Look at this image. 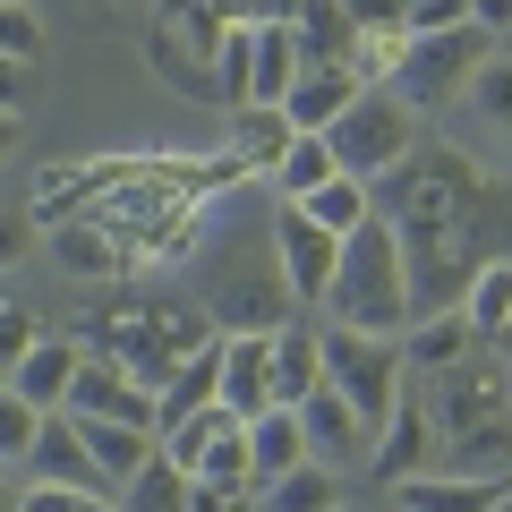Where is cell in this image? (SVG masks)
Wrapping results in <instances>:
<instances>
[{"label":"cell","mask_w":512,"mask_h":512,"mask_svg":"<svg viewBox=\"0 0 512 512\" xmlns=\"http://www.w3.org/2000/svg\"><path fill=\"white\" fill-rule=\"evenodd\" d=\"M77 367H86V342H69V333H43V342L18 359L9 393H18V402H35L43 419H52V410H69V393H77Z\"/></svg>","instance_id":"obj_14"},{"label":"cell","mask_w":512,"mask_h":512,"mask_svg":"<svg viewBox=\"0 0 512 512\" xmlns=\"http://www.w3.org/2000/svg\"><path fill=\"white\" fill-rule=\"evenodd\" d=\"M69 419L154 427V384H146V376H128V367L103 359V350H86V367H77V393H69Z\"/></svg>","instance_id":"obj_10"},{"label":"cell","mask_w":512,"mask_h":512,"mask_svg":"<svg viewBox=\"0 0 512 512\" xmlns=\"http://www.w3.org/2000/svg\"><path fill=\"white\" fill-rule=\"evenodd\" d=\"M299 427H308V461H325V470H359V461L376 453V436L359 427V410H350L333 384H316L308 402H299Z\"/></svg>","instance_id":"obj_13"},{"label":"cell","mask_w":512,"mask_h":512,"mask_svg":"<svg viewBox=\"0 0 512 512\" xmlns=\"http://www.w3.org/2000/svg\"><path fill=\"white\" fill-rule=\"evenodd\" d=\"M188 512H256L248 487H214V478H188Z\"/></svg>","instance_id":"obj_41"},{"label":"cell","mask_w":512,"mask_h":512,"mask_svg":"<svg viewBox=\"0 0 512 512\" xmlns=\"http://www.w3.org/2000/svg\"><path fill=\"white\" fill-rule=\"evenodd\" d=\"M384 512H393V504H384Z\"/></svg>","instance_id":"obj_48"},{"label":"cell","mask_w":512,"mask_h":512,"mask_svg":"<svg viewBox=\"0 0 512 512\" xmlns=\"http://www.w3.org/2000/svg\"><path fill=\"white\" fill-rule=\"evenodd\" d=\"M470 350H478V333H470V316H461V308L419 316V325L402 333V367H410L419 384H427V376H444V367H461Z\"/></svg>","instance_id":"obj_21"},{"label":"cell","mask_w":512,"mask_h":512,"mask_svg":"<svg viewBox=\"0 0 512 512\" xmlns=\"http://www.w3.org/2000/svg\"><path fill=\"white\" fill-rule=\"evenodd\" d=\"M436 470H453V478H512V419L470 427V436H444Z\"/></svg>","instance_id":"obj_25"},{"label":"cell","mask_w":512,"mask_h":512,"mask_svg":"<svg viewBox=\"0 0 512 512\" xmlns=\"http://www.w3.org/2000/svg\"><path fill=\"white\" fill-rule=\"evenodd\" d=\"M222 410L239 427L274 410V333H222Z\"/></svg>","instance_id":"obj_11"},{"label":"cell","mask_w":512,"mask_h":512,"mask_svg":"<svg viewBox=\"0 0 512 512\" xmlns=\"http://www.w3.org/2000/svg\"><path fill=\"white\" fill-rule=\"evenodd\" d=\"M410 384H419V376H410ZM427 419H436V436H470V427L512 419V350L478 342L461 367L427 376Z\"/></svg>","instance_id":"obj_7"},{"label":"cell","mask_w":512,"mask_h":512,"mask_svg":"<svg viewBox=\"0 0 512 512\" xmlns=\"http://www.w3.org/2000/svg\"><path fill=\"white\" fill-rule=\"evenodd\" d=\"M26 239H35V214H0V274L26 256Z\"/></svg>","instance_id":"obj_43"},{"label":"cell","mask_w":512,"mask_h":512,"mask_svg":"<svg viewBox=\"0 0 512 512\" xmlns=\"http://www.w3.org/2000/svg\"><path fill=\"white\" fill-rule=\"evenodd\" d=\"M35 342H43V325H35V308H26L18 291H0V384L18 376V359H26V350H35Z\"/></svg>","instance_id":"obj_33"},{"label":"cell","mask_w":512,"mask_h":512,"mask_svg":"<svg viewBox=\"0 0 512 512\" xmlns=\"http://www.w3.org/2000/svg\"><path fill=\"white\" fill-rule=\"evenodd\" d=\"M94 342H103V359H120L128 376H146L154 393H163V376L180 359H197V350H214V316L197 308V299H128V308H103V325H94Z\"/></svg>","instance_id":"obj_4"},{"label":"cell","mask_w":512,"mask_h":512,"mask_svg":"<svg viewBox=\"0 0 512 512\" xmlns=\"http://www.w3.org/2000/svg\"><path fill=\"white\" fill-rule=\"evenodd\" d=\"M299 52L308 69H350V43H359V18H350V0H299Z\"/></svg>","instance_id":"obj_23"},{"label":"cell","mask_w":512,"mask_h":512,"mask_svg":"<svg viewBox=\"0 0 512 512\" xmlns=\"http://www.w3.org/2000/svg\"><path fill=\"white\" fill-rule=\"evenodd\" d=\"M299 214H308L316 231H333V239H350V231H359L367 214H376V188H367V180H350V171H333V180L316 188V197H299Z\"/></svg>","instance_id":"obj_29"},{"label":"cell","mask_w":512,"mask_h":512,"mask_svg":"<svg viewBox=\"0 0 512 512\" xmlns=\"http://www.w3.org/2000/svg\"><path fill=\"white\" fill-rule=\"evenodd\" d=\"M120 512H188V470H171V461L154 453L146 470L128 478V495H120Z\"/></svg>","instance_id":"obj_32"},{"label":"cell","mask_w":512,"mask_h":512,"mask_svg":"<svg viewBox=\"0 0 512 512\" xmlns=\"http://www.w3.org/2000/svg\"><path fill=\"white\" fill-rule=\"evenodd\" d=\"M274 256H282V282H291V299H299L308 316H325L333 274H342V239L316 231L299 205H274Z\"/></svg>","instance_id":"obj_9"},{"label":"cell","mask_w":512,"mask_h":512,"mask_svg":"<svg viewBox=\"0 0 512 512\" xmlns=\"http://www.w3.org/2000/svg\"><path fill=\"white\" fill-rule=\"evenodd\" d=\"M35 86H43V69H35V60H9V52H0V111H9V120H18V111L35 103Z\"/></svg>","instance_id":"obj_40"},{"label":"cell","mask_w":512,"mask_h":512,"mask_svg":"<svg viewBox=\"0 0 512 512\" xmlns=\"http://www.w3.org/2000/svg\"><path fill=\"white\" fill-rule=\"evenodd\" d=\"M342 512H350V504H342Z\"/></svg>","instance_id":"obj_49"},{"label":"cell","mask_w":512,"mask_h":512,"mask_svg":"<svg viewBox=\"0 0 512 512\" xmlns=\"http://www.w3.org/2000/svg\"><path fill=\"white\" fill-rule=\"evenodd\" d=\"M461 316H470L478 342H495V350L512 342V256H487V265L470 274V291H461Z\"/></svg>","instance_id":"obj_24"},{"label":"cell","mask_w":512,"mask_h":512,"mask_svg":"<svg viewBox=\"0 0 512 512\" xmlns=\"http://www.w3.org/2000/svg\"><path fill=\"white\" fill-rule=\"evenodd\" d=\"M197 299L214 316V333H282L291 316H308L282 282V256H274V222L265 231H222L197 265Z\"/></svg>","instance_id":"obj_1"},{"label":"cell","mask_w":512,"mask_h":512,"mask_svg":"<svg viewBox=\"0 0 512 512\" xmlns=\"http://www.w3.org/2000/svg\"><path fill=\"white\" fill-rule=\"evenodd\" d=\"M231 427H239V419H231V410H222V402H214V410H197V419L163 427V461H171V470H188V478H197V461L214 453V444L231 436Z\"/></svg>","instance_id":"obj_31"},{"label":"cell","mask_w":512,"mask_h":512,"mask_svg":"<svg viewBox=\"0 0 512 512\" xmlns=\"http://www.w3.org/2000/svg\"><path fill=\"white\" fill-rule=\"evenodd\" d=\"M0 52H9V60H35V52H43V26H35V9H26V0H9V9H0Z\"/></svg>","instance_id":"obj_39"},{"label":"cell","mask_w":512,"mask_h":512,"mask_svg":"<svg viewBox=\"0 0 512 512\" xmlns=\"http://www.w3.org/2000/svg\"><path fill=\"white\" fill-rule=\"evenodd\" d=\"M299 69H308L299 26H291V18H256V94H248V111H256V103L282 111V94L299 86Z\"/></svg>","instance_id":"obj_22"},{"label":"cell","mask_w":512,"mask_h":512,"mask_svg":"<svg viewBox=\"0 0 512 512\" xmlns=\"http://www.w3.org/2000/svg\"><path fill=\"white\" fill-rule=\"evenodd\" d=\"M325 384V325L316 316H291L274 333V410H299Z\"/></svg>","instance_id":"obj_16"},{"label":"cell","mask_w":512,"mask_h":512,"mask_svg":"<svg viewBox=\"0 0 512 512\" xmlns=\"http://www.w3.org/2000/svg\"><path fill=\"white\" fill-rule=\"evenodd\" d=\"M495 512H512V487H504V495H495Z\"/></svg>","instance_id":"obj_46"},{"label":"cell","mask_w":512,"mask_h":512,"mask_svg":"<svg viewBox=\"0 0 512 512\" xmlns=\"http://www.w3.org/2000/svg\"><path fill=\"white\" fill-rule=\"evenodd\" d=\"M470 103H478V111H487V120H495V128H512V52H495V60H487V69H478V77H470Z\"/></svg>","instance_id":"obj_36"},{"label":"cell","mask_w":512,"mask_h":512,"mask_svg":"<svg viewBox=\"0 0 512 512\" xmlns=\"http://www.w3.org/2000/svg\"><path fill=\"white\" fill-rule=\"evenodd\" d=\"M316 325H325V316H316ZM325 384L342 393L350 410H359L367 436H384V419H393V410H402V393H410L402 342H376V333H342V325H325Z\"/></svg>","instance_id":"obj_5"},{"label":"cell","mask_w":512,"mask_h":512,"mask_svg":"<svg viewBox=\"0 0 512 512\" xmlns=\"http://www.w3.org/2000/svg\"><path fill=\"white\" fill-rule=\"evenodd\" d=\"M248 453H256V487H274L282 470H299V461H308V427H299V410H265V419H248Z\"/></svg>","instance_id":"obj_27"},{"label":"cell","mask_w":512,"mask_h":512,"mask_svg":"<svg viewBox=\"0 0 512 512\" xmlns=\"http://www.w3.org/2000/svg\"><path fill=\"white\" fill-rule=\"evenodd\" d=\"M291 137H299V128L282 120V111H265V103H256V111H231V154L256 171V180H274V163L291 154Z\"/></svg>","instance_id":"obj_28"},{"label":"cell","mask_w":512,"mask_h":512,"mask_svg":"<svg viewBox=\"0 0 512 512\" xmlns=\"http://www.w3.org/2000/svg\"><path fill=\"white\" fill-rule=\"evenodd\" d=\"M0 9H9V0H0Z\"/></svg>","instance_id":"obj_47"},{"label":"cell","mask_w":512,"mask_h":512,"mask_svg":"<svg viewBox=\"0 0 512 512\" xmlns=\"http://www.w3.org/2000/svg\"><path fill=\"white\" fill-rule=\"evenodd\" d=\"M197 478H214V487H248V495H256V453H248V427H231V436H222L214 453L197 461Z\"/></svg>","instance_id":"obj_34"},{"label":"cell","mask_w":512,"mask_h":512,"mask_svg":"<svg viewBox=\"0 0 512 512\" xmlns=\"http://www.w3.org/2000/svg\"><path fill=\"white\" fill-rule=\"evenodd\" d=\"M333 171H342V163H333V137H291V154L274 163L265 188H274V205H299V197H316Z\"/></svg>","instance_id":"obj_30"},{"label":"cell","mask_w":512,"mask_h":512,"mask_svg":"<svg viewBox=\"0 0 512 512\" xmlns=\"http://www.w3.org/2000/svg\"><path fill=\"white\" fill-rule=\"evenodd\" d=\"M0 154H18V120L9 111H0Z\"/></svg>","instance_id":"obj_45"},{"label":"cell","mask_w":512,"mask_h":512,"mask_svg":"<svg viewBox=\"0 0 512 512\" xmlns=\"http://www.w3.org/2000/svg\"><path fill=\"white\" fill-rule=\"evenodd\" d=\"M325 137H333V163H342L350 180H367V188H376L384 171H402L410 154H419V111H410L393 86H367L359 103H350L342 120L325 128Z\"/></svg>","instance_id":"obj_6"},{"label":"cell","mask_w":512,"mask_h":512,"mask_svg":"<svg viewBox=\"0 0 512 512\" xmlns=\"http://www.w3.org/2000/svg\"><path fill=\"white\" fill-rule=\"evenodd\" d=\"M436 419H427V393H402V410L384 419V436H376V453H367V470L384 478V487H402V478H419V470H436Z\"/></svg>","instance_id":"obj_12"},{"label":"cell","mask_w":512,"mask_h":512,"mask_svg":"<svg viewBox=\"0 0 512 512\" xmlns=\"http://www.w3.org/2000/svg\"><path fill=\"white\" fill-rule=\"evenodd\" d=\"M325 325L342 333H376V342H402L410 333V265H402V231L384 214H367L342 239V274H333Z\"/></svg>","instance_id":"obj_3"},{"label":"cell","mask_w":512,"mask_h":512,"mask_svg":"<svg viewBox=\"0 0 512 512\" xmlns=\"http://www.w3.org/2000/svg\"><path fill=\"white\" fill-rule=\"evenodd\" d=\"M478 205H487V171L461 146H427V137H419V154L402 171L376 180V214L402 239H453V231H470Z\"/></svg>","instance_id":"obj_2"},{"label":"cell","mask_w":512,"mask_h":512,"mask_svg":"<svg viewBox=\"0 0 512 512\" xmlns=\"http://www.w3.org/2000/svg\"><path fill=\"white\" fill-rule=\"evenodd\" d=\"M470 18H478V26L495 35V26H512V0H470Z\"/></svg>","instance_id":"obj_44"},{"label":"cell","mask_w":512,"mask_h":512,"mask_svg":"<svg viewBox=\"0 0 512 512\" xmlns=\"http://www.w3.org/2000/svg\"><path fill=\"white\" fill-rule=\"evenodd\" d=\"M512 478H453V470H419L393 487V512H495Z\"/></svg>","instance_id":"obj_19"},{"label":"cell","mask_w":512,"mask_h":512,"mask_svg":"<svg viewBox=\"0 0 512 512\" xmlns=\"http://www.w3.org/2000/svg\"><path fill=\"white\" fill-rule=\"evenodd\" d=\"M205 9H222L231 26H256V18H299V0H205Z\"/></svg>","instance_id":"obj_42"},{"label":"cell","mask_w":512,"mask_h":512,"mask_svg":"<svg viewBox=\"0 0 512 512\" xmlns=\"http://www.w3.org/2000/svg\"><path fill=\"white\" fill-rule=\"evenodd\" d=\"M256 512H342V470L299 461V470H282L274 487H256Z\"/></svg>","instance_id":"obj_26"},{"label":"cell","mask_w":512,"mask_h":512,"mask_svg":"<svg viewBox=\"0 0 512 512\" xmlns=\"http://www.w3.org/2000/svg\"><path fill=\"white\" fill-rule=\"evenodd\" d=\"M18 512H120L94 487H18Z\"/></svg>","instance_id":"obj_37"},{"label":"cell","mask_w":512,"mask_h":512,"mask_svg":"<svg viewBox=\"0 0 512 512\" xmlns=\"http://www.w3.org/2000/svg\"><path fill=\"white\" fill-rule=\"evenodd\" d=\"M359 94H367V86H359L350 69H299V86L282 94V120H291L299 137H325V128L342 120V111L359 103Z\"/></svg>","instance_id":"obj_18"},{"label":"cell","mask_w":512,"mask_h":512,"mask_svg":"<svg viewBox=\"0 0 512 512\" xmlns=\"http://www.w3.org/2000/svg\"><path fill=\"white\" fill-rule=\"evenodd\" d=\"M487 60H495V35H487L478 18H470V26H453V35H419V43H410V60H402V77H393V94L419 111V103H436V94L470 86Z\"/></svg>","instance_id":"obj_8"},{"label":"cell","mask_w":512,"mask_h":512,"mask_svg":"<svg viewBox=\"0 0 512 512\" xmlns=\"http://www.w3.org/2000/svg\"><path fill=\"white\" fill-rule=\"evenodd\" d=\"M402 26H410V43L453 35V26H470V0H402Z\"/></svg>","instance_id":"obj_38"},{"label":"cell","mask_w":512,"mask_h":512,"mask_svg":"<svg viewBox=\"0 0 512 512\" xmlns=\"http://www.w3.org/2000/svg\"><path fill=\"white\" fill-rule=\"evenodd\" d=\"M26 487H94V495H103V478H94V453H86V427H77L69 410H52V419L35 427Z\"/></svg>","instance_id":"obj_15"},{"label":"cell","mask_w":512,"mask_h":512,"mask_svg":"<svg viewBox=\"0 0 512 512\" xmlns=\"http://www.w3.org/2000/svg\"><path fill=\"white\" fill-rule=\"evenodd\" d=\"M214 402H222V342L197 350V359H180L163 376V393H154V436L180 427V419H197V410H214Z\"/></svg>","instance_id":"obj_20"},{"label":"cell","mask_w":512,"mask_h":512,"mask_svg":"<svg viewBox=\"0 0 512 512\" xmlns=\"http://www.w3.org/2000/svg\"><path fill=\"white\" fill-rule=\"evenodd\" d=\"M77 427H86L94 478H103V495H111V504L128 495V478H137L154 453H163V436H154V427H111V419H77Z\"/></svg>","instance_id":"obj_17"},{"label":"cell","mask_w":512,"mask_h":512,"mask_svg":"<svg viewBox=\"0 0 512 512\" xmlns=\"http://www.w3.org/2000/svg\"><path fill=\"white\" fill-rule=\"evenodd\" d=\"M35 427H43V410L18 402V393L0 384V461H26V453H35Z\"/></svg>","instance_id":"obj_35"}]
</instances>
